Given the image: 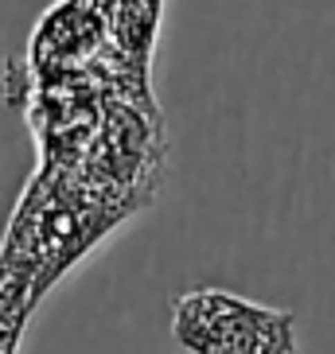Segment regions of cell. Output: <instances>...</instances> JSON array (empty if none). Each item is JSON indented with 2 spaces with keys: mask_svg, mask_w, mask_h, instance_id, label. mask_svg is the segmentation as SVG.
I'll list each match as a JSON object with an SVG mask.
<instances>
[{
  "mask_svg": "<svg viewBox=\"0 0 335 354\" xmlns=\"http://www.w3.org/2000/svg\"><path fill=\"white\" fill-rule=\"evenodd\" d=\"M35 304L39 296L28 277H0V354H20V339Z\"/></svg>",
  "mask_w": 335,
  "mask_h": 354,
  "instance_id": "cell-3",
  "label": "cell"
},
{
  "mask_svg": "<svg viewBox=\"0 0 335 354\" xmlns=\"http://www.w3.org/2000/svg\"><path fill=\"white\" fill-rule=\"evenodd\" d=\"M172 339L183 354H300L293 312L226 288H191L176 296Z\"/></svg>",
  "mask_w": 335,
  "mask_h": 354,
  "instance_id": "cell-2",
  "label": "cell"
},
{
  "mask_svg": "<svg viewBox=\"0 0 335 354\" xmlns=\"http://www.w3.org/2000/svg\"><path fill=\"white\" fill-rule=\"evenodd\" d=\"M129 210L133 203L117 191L71 176L66 167H55L51 176L39 171L24 191L4 238L0 277H28L43 300L74 261H82L117 222L129 218Z\"/></svg>",
  "mask_w": 335,
  "mask_h": 354,
  "instance_id": "cell-1",
  "label": "cell"
}]
</instances>
